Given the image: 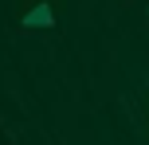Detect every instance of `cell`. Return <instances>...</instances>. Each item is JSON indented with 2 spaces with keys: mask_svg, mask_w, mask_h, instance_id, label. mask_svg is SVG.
Listing matches in <instances>:
<instances>
[{
  "mask_svg": "<svg viewBox=\"0 0 149 145\" xmlns=\"http://www.w3.org/2000/svg\"><path fill=\"white\" fill-rule=\"evenodd\" d=\"M118 8H134V0H118Z\"/></svg>",
  "mask_w": 149,
  "mask_h": 145,
  "instance_id": "obj_2",
  "label": "cell"
},
{
  "mask_svg": "<svg viewBox=\"0 0 149 145\" xmlns=\"http://www.w3.org/2000/svg\"><path fill=\"white\" fill-rule=\"evenodd\" d=\"M145 20H149V4H145Z\"/></svg>",
  "mask_w": 149,
  "mask_h": 145,
  "instance_id": "obj_3",
  "label": "cell"
},
{
  "mask_svg": "<svg viewBox=\"0 0 149 145\" xmlns=\"http://www.w3.org/2000/svg\"><path fill=\"white\" fill-rule=\"evenodd\" d=\"M20 28H55V0H24L20 8Z\"/></svg>",
  "mask_w": 149,
  "mask_h": 145,
  "instance_id": "obj_1",
  "label": "cell"
}]
</instances>
